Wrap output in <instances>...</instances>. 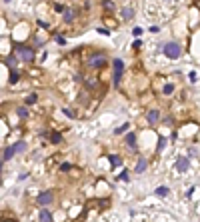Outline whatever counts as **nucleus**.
<instances>
[{
  "label": "nucleus",
  "instance_id": "obj_25",
  "mask_svg": "<svg viewBox=\"0 0 200 222\" xmlns=\"http://www.w3.org/2000/svg\"><path fill=\"white\" fill-rule=\"evenodd\" d=\"M64 114H66V116H72V118L76 116V114H74V110H70V108H64Z\"/></svg>",
  "mask_w": 200,
  "mask_h": 222
},
{
  "label": "nucleus",
  "instance_id": "obj_10",
  "mask_svg": "<svg viewBox=\"0 0 200 222\" xmlns=\"http://www.w3.org/2000/svg\"><path fill=\"white\" fill-rule=\"evenodd\" d=\"M74 18H76V10H66V12H64V22H66V24H70Z\"/></svg>",
  "mask_w": 200,
  "mask_h": 222
},
{
  "label": "nucleus",
  "instance_id": "obj_20",
  "mask_svg": "<svg viewBox=\"0 0 200 222\" xmlns=\"http://www.w3.org/2000/svg\"><path fill=\"white\" fill-rule=\"evenodd\" d=\"M128 126H130V124H128V122H126V124H122V126H120V128H116V130H114V132H116V134H122V132H126V130H128Z\"/></svg>",
  "mask_w": 200,
  "mask_h": 222
},
{
  "label": "nucleus",
  "instance_id": "obj_23",
  "mask_svg": "<svg viewBox=\"0 0 200 222\" xmlns=\"http://www.w3.org/2000/svg\"><path fill=\"white\" fill-rule=\"evenodd\" d=\"M18 116L26 118V116H28V110H26V108H18Z\"/></svg>",
  "mask_w": 200,
  "mask_h": 222
},
{
  "label": "nucleus",
  "instance_id": "obj_19",
  "mask_svg": "<svg viewBox=\"0 0 200 222\" xmlns=\"http://www.w3.org/2000/svg\"><path fill=\"white\" fill-rule=\"evenodd\" d=\"M110 162H112V166H118V164H122V158H118V156H110Z\"/></svg>",
  "mask_w": 200,
  "mask_h": 222
},
{
  "label": "nucleus",
  "instance_id": "obj_12",
  "mask_svg": "<svg viewBox=\"0 0 200 222\" xmlns=\"http://www.w3.org/2000/svg\"><path fill=\"white\" fill-rule=\"evenodd\" d=\"M12 148H14V152H24V150H26V142H24V140H18Z\"/></svg>",
  "mask_w": 200,
  "mask_h": 222
},
{
  "label": "nucleus",
  "instance_id": "obj_9",
  "mask_svg": "<svg viewBox=\"0 0 200 222\" xmlns=\"http://www.w3.org/2000/svg\"><path fill=\"white\" fill-rule=\"evenodd\" d=\"M176 168H178L180 172H184V170L188 168V158H184V156H182V158H178V162H176Z\"/></svg>",
  "mask_w": 200,
  "mask_h": 222
},
{
  "label": "nucleus",
  "instance_id": "obj_24",
  "mask_svg": "<svg viewBox=\"0 0 200 222\" xmlns=\"http://www.w3.org/2000/svg\"><path fill=\"white\" fill-rule=\"evenodd\" d=\"M70 168H72V166H70V164H68V162H64V164H62V166H60V170H62V172H68V170H70Z\"/></svg>",
  "mask_w": 200,
  "mask_h": 222
},
{
  "label": "nucleus",
  "instance_id": "obj_4",
  "mask_svg": "<svg viewBox=\"0 0 200 222\" xmlns=\"http://www.w3.org/2000/svg\"><path fill=\"white\" fill-rule=\"evenodd\" d=\"M112 64H114V86H118L120 84V74H122V70H124V62L116 58V60H112Z\"/></svg>",
  "mask_w": 200,
  "mask_h": 222
},
{
  "label": "nucleus",
  "instance_id": "obj_3",
  "mask_svg": "<svg viewBox=\"0 0 200 222\" xmlns=\"http://www.w3.org/2000/svg\"><path fill=\"white\" fill-rule=\"evenodd\" d=\"M104 62H106V56L98 52V54L90 56V60H88V66H90V68H100V66H104Z\"/></svg>",
  "mask_w": 200,
  "mask_h": 222
},
{
  "label": "nucleus",
  "instance_id": "obj_26",
  "mask_svg": "<svg viewBox=\"0 0 200 222\" xmlns=\"http://www.w3.org/2000/svg\"><path fill=\"white\" fill-rule=\"evenodd\" d=\"M132 34H134V36H140V34H142V28H138V26H136V28L132 30Z\"/></svg>",
  "mask_w": 200,
  "mask_h": 222
},
{
  "label": "nucleus",
  "instance_id": "obj_29",
  "mask_svg": "<svg viewBox=\"0 0 200 222\" xmlns=\"http://www.w3.org/2000/svg\"><path fill=\"white\" fill-rule=\"evenodd\" d=\"M120 178H122V180H128V172H126V170H122V172H120Z\"/></svg>",
  "mask_w": 200,
  "mask_h": 222
},
{
  "label": "nucleus",
  "instance_id": "obj_6",
  "mask_svg": "<svg viewBox=\"0 0 200 222\" xmlns=\"http://www.w3.org/2000/svg\"><path fill=\"white\" fill-rule=\"evenodd\" d=\"M38 220L40 222H52V214H50L46 208H42V210H40V214H38Z\"/></svg>",
  "mask_w": 200,
  "mask_h": 222
},
{
  "label": "nucleus",
  "instance_id": "obj_27",
  "mask_svg": "<svg viewBox=\"0 0 200 222\" xmlns=\"http://www.w3.org/2000/svg\"><path fill=\"white\" fill-rule=\"evenodd\" d=\"M98 32H100V34H104V36H108V34H110V30H106V28H98Z\"/></svg>",
  "mask_w": 200,
  "mask_h": 222
},
{
  "label": "nucleus",
  "instance_id": "obj_2",
  "mask_svg": "<svg viewBox=\"0 0 200 222\" xmlns=\"http://www.w3.org/2000/svg\"><path fill=\"white\" fill-rule=\"evenodd\" d=\"M164 54L168 58H178L180 56V46L176 44V42H168V44L164 46Z\"/></svg>",
  "mask_w": 200,
  "mask_h": 222
},
{
  "label": "nucleus",
  "instance_id": "obj_7",
  "mask_svg": "<svg viewBox=\"0 0 200 222\" xmlns=\"http://www.w3.org/2000/svg\"><path fill=\"white\" fill-rule=\"evenodd\" d=\"M126 144H128L132 150L136 148V134H134V132H128V134H126Z\"/></svg>",
  "mask_w": 200,
  "mask_h": 222
},
{
  "label": "nucleus",
  "instance_id": "obj_14",
  "mask_svg": "<svg viewBox=\"0 0 200 222\" xmlns=\"http://www.w3.org/2000/svg\"><path fill=\"white\" fill-rule=\"evenodd\" d=\"M18 80H20V74H18L16 70H12V72H10V84H16Z\"/></svg>",
  "mask_w": 200,
  "mask_h": 222
},
{
  "label": "nucleus",
  "instance_id": "obj_13",
  "mask_svg": "<svg viewBox=\"0 0 200 222\" xmlns=\"http://www.w3.org/2000/svg\"><path fill=\"white\" fill-rule=\"evenodd\" d=\"M146 166H148V164H146V160H144V158H140V160H138V164H136V174L144 172V170H146Z\"/></svg>",
  "mask_w": 200,
  "mask_h": 222
},
{
  "label": "nucleus",
  "instance_id": "obj_16",
  "mask_svg": "<svg viewBox=\"0 0 200 222\" xmlns=\"http://www.w3.org/2000/svg\"><path fill=\"white\" fill-rule=\"evenodd\" d=\"M50 140H52L54 144H58V142H62V134H58V132L50 134Z\"/></svg>",
  "mask_w": 200,
  "mask_h": 222
},
{
  "label": "nucleus",
  "instance_id": "obj_31",
  "mask_svg": "<svg viewBox=\"0 0 200 222\" xmlns=\"http://www.w3.org/2000/svg\"><path fill=\"white\" fill-rule=\"evenodd\" d=\"M6 2H10V0H6Z\"/></svg>",
  "mask_w": 200,
  "mask_h": 222
},
{
  "label": "nucleus",
  "instance_id": "obj_18",
  "mask_svg": "<svg viewBox=\"0 0 200 222\" xmlns=\"http://www.w3.org/2000/svg\"><path fill=\"white\" fill-rule=\"evenodd\" d=\"M102 6H104L106 10H114V2H112V0H102Z\"/></svg>",
  "mask_w": 200,
  "mask_h": 222
},
{
  "label": "nucleus",
  "instance_id": "obj_30",
  "mask_svg": "<svg viewBox=\"0 0 200 222\" xmlns=\"http://www.w3.org/2000/svg\"><path fill=\"white\" fill-rule=\"evenodd\" d=\"M2 162H4V160H2V156H0V172H2Z\"/></svg>",
  "mask_w": 200,
  "mask_h": 222
},
{
  "label": "nucleus",
  "instance_id": "obj_8",
  "mask_svg": "<svg viewBox=\"0 0 200 222\" xmlns=\"http://www.w3.org/2000/svg\"><path fill=\"white\" fill-rule=\"evenodd\" d=\"M120 14H122V20H130V18L134 16V10L126 6V8H122V10H120Z\"/></svg>",
  "mask_w": 200,
  "mask_h": 222
},
{
  "label": "nucleus",
  "instance_id": "obj_11",
  "mask_svg": "<svg viewBox=\"0 0 200 222\" xmlns=\"http://www.w3.org/2000/svg\"><path fill=\"white\" fill-rule=\"evenodd\" d=\"M146 118H148V122H156L158 120V110H148V114H146Z\"/></svg>",
  "mask_w": 200,
  "mask_h": 222
},
{
  "label": "nucleus",
  "instance_id": "obj_15",
  "mask_svg": "<svg viewBox=\"0 0 200 222\" xmlns=\"http://www.w3.org/2000/svg\"><path fill=\"white\" fill-rule=\"evenodd\" d=\"M12 156H14V148L10 146V148H6V150H4V158H2V160H10Z\"/></svg>",
  "mask_w": 200,
  "mask_h": 222
},
{
  "label": "nucleus",
  "instance_id": "obj_5",
  "mask_svg": "<svg viewBox=\"0 0 200 222\" xmlns=\"http://www.w3.org/2000/svg\"><path fill=\"white\" fill-rule=\"evenodd\" d=\"M52 200H54V194H52L50 190H46V192L38 194V204H40V206H46V204H50Z\"/></svg>",
  "mask_w": 200,
  "mask_h": 222
},
{
  "label": "nucleus",
  "instance_id": "obj_1",
  "mask_svg": "<svg viewBox=\"0 0 200 222\" xmlns=\"http://www.w3.org/2000/svg\"><path fill=\"white\" fill-rule=\"evenodd\" d=\"M18 58L22 62H32L34 60V50L30 46H18Z\"/></svg>",
  "mask_w": 200,
  "mask_h": 222
},
{
  "label": "nucleus",
  "instance_id": "obj_28",
  "mask_svg": "<svg viewBox=\"0 0 200 222\" xmlns=\"http://www.w3.org/2000/svg\"><path fill=\"white\" fill-rule=\"evenodd\" d=\"M164 146H166V140H164V138H160V144H158V150H162V148H164Z\"/></svg>",
  "mask_w": 200,
  "mask_h": 222
},
{
  "label": "nucleus",
  "instance_id": "obj_22",
  "mask_svg": "<svg viewBox=\"0 0 200 222\" xmlns=\"http://www.w3.org/2000/svg\"><path fill=\"white\" fill-rule=\"evenodd\" d=\"M172 92H174V86H172V84H166V86H164V94H172Z\"/></svg>",
  "mask_w": 200,
  "mask_h": 222
},
{
  "label": "nucleus",
  "instance_id": "obj_17",
  "mask_svg": "<svg viewBox=\"0 0 200 222\" xmlns=\"http://www.w3.org/2000/svg\"><path fill=\"white\" fill-rule=\"evenodd\" d=\"M156 194H158V196H168V188H166V186H158V188H156Z\"/></svg>",
  "mask_w": 200,
  "mask_h": 222
},
{
  "label": "nucleus",
  "instance_id": "obj_21",
  "mask_svg": "<svg viewBox=\"0 0 200 222\" xmlns=\"http://www.w3.org/2000/svg\"><path fill=\"white\" fill-rule=\"evenodd\" d=\"M36 100H38V96H36V94H30V96L26 98V102H28V104H34Z\"/></svg>",
  "mask_w": 200,
  "mask_h": 222
}]
</instances>
